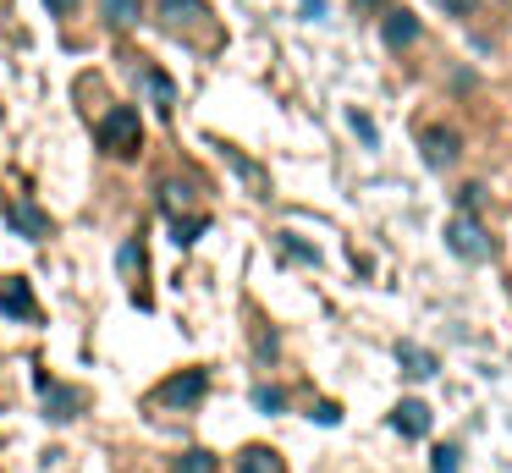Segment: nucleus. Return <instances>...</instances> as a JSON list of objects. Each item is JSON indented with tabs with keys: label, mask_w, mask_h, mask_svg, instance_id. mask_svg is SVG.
<instances>
[{
	"label": "nucleus",
	"mask_w": 512,
	"mask_h": 473,
	"mask_svg": "<svg viewBox=\"0 0 512 473\" xmlns=\"http://www.w3.org/2000/svg\"><path fill=\"white\" fill-rule=\"evenodd\" d=\"M138 143H144V127H138V110L133 105H116V110H105L100 116V149H111V154H138Z\"/></svg>",
	"instance_id": "nucleus-1"
},
{
	"label": "nucleus",
	"mask_w": 512,
	"mask_h": 473,
	"mask_svg": "<svg viewBox=\"0 0 512 473\" xmlns=\"http://www.w3.org/2000/svg\"><path fill=\"white\" fill-rule=\"evenodd\" d=\"M446 248H452L457 259H468V264H485V259H490L485 226H479L468 209H457V215H452V226H446Z\"/></svg>",
	"instance_id": "nucleus-2"
},
{
	"label": "nucleus",
	"mask_w": 512,
	"mask_h": 473,
	"mask_svg": "<svg viewBox=\"0 0 512 473\" xmlns=\"http://www.w3.org/2000/svg\"><path fill=\"white\" fill-rule=\"evenodd\" d=\"M39 396H45V413L56 418V424H72V418L83 413V391H72V385L50 380V374H39Z\"/></svg>",
	"instance_id": "nucleus-3"
},
{
	"label": "nucleus",
	"mask_w": 512,
	"mask_h": 473,
	"mask_svg": "<svg viewBox=\"0 0 512 473\" xmlns=\"http://www.w3.org/2000/svg\"><path fill=\"white\" fill-rule=\"evenodd\" d=\"M419 149H424V160H430L435 171H446V165L457 160V149H463V138H457L452 127H424L419 132Z\"/></svg>",
	"instance_id": "nucleus-4"
},
{
	"label": "nucleus",
	"mask_w": 512,
	"mask_h": 473,
	"mask_svg": "<svg viewBox=\"0 0 512 473\" xmlns=\"http://www.w3.org/2000/svg\"><path fill=\"white\" fill-rule=\"evenodd\" d=\"M204 391H210V380H204V369H188V374H177V380H166L155 396H160L166 407H193Z\"/></svg>",
	"instance_id": "nucleus-5"
},
{
	"label": "nucleus",
	"mask_w": 512,
	"mask_h": 473,
	"mask_svg": "<svg viewBox=\"0 0 512 473\" xmlns=\"http://www.w3.org/2000/svg\"><path fill=\"white\" fill-rule=\"evenodd\" d=\"M6 220H12V226L23 231L28 242L50 237V215H45V209H34V204H28V198H12V204H6Z\"/></svg>",
	"instance_id": "nucleus-6"
},
{
	"label": "nucleus",
	"mask_w": 512,
	"mask_h": 473,
	"mask_svg": "<svg viewBox=\"0 0 512 473\" xmlns=\"http://www.w3.org/2000/svg\"><path fill=\"white\" fill-rule=\"evenodd\" d=\"M0 314L6 319H34V292H28L23 275H6V286H0Z\"/></svg>",
	"instance_id": "nucleus-7"
},
{
	"label": "nucleus",
	"mask_w": 512,
	"mask_h": 473,
	"mask_svg": "<svg viewBox=\"0 0 512 473\" xmlns=\"http://www.w3.org/2000/svg\"><path fill=\"white\" fill-rule=\"evenodd\" d=\"M380 39H386L391 50H408V44L419 39V17H413V11H386V22H380Z\"/></svg>",
	"instance_id": "nucleus-8"
},
{
	"label": "nucleus",
	"mask_w": 512,
	"mask_h": 473,
	"mask_svg": "<svg viewBox=\"0 0 512 473\" xmlns=\"http://www.w3.org/2000/svg\"><path fill=\"white\" fill-rule=\"evenodd\" d=\"M391 424H397V435L419 440L424 429H430V407H424V402H413V396H408V402H397V413H391Z\"/></svg>",
	"instance_id": "nucleus-9"
},
{
	"label": "nucleus",
	"mask_w": 512,
	"mask_h": 473,
	"mask_svg": "<svg viewBox=\"0 0 512 473\" xmlns=\"http://www.w3.org/2000/svg\"><path fill=\"white\" fill-rule=\"evenodd\" d=\"M397 358H402V374H408V380H430V374H435V352H419V347L402 341Z\"/></svg>",
	"instance_id": "nucleus-10"
},
{
	"label": "nucleus",
	"mask_w": 512,
	"mask_h": 473,
	"mask_svg": "<svg viewBox=\"0 0 512 473\" xmlns=\"http://www.w3.org/2000/svg\"><path fill=\"white\" fill-rule=\"evenodd\" d=\"M160 17L177 28V22H199V17H210V11H204V0H160Z\"/></svg>",
	"instance_id": "nucleus-11"
},
{
	"label": "nucleus",
	"mask_w": 512,
	"mask_h": 473,
	"mask_svg": "<svg viewBox=\"0 0 512 473\" xmlns=\"http://www.w3.org/2000/svg\"><path fill=\"white\" fill-rule=\"evenodd\" d=\"M237 473H281V462H276V451H270V446H248L243 462H237Z\"/></svg>",
	"instance_id": "nucleus-12"
},
{
	"label": "nucleus",
	"mask_w": 512,
	"mask_h": 473,
	"mask_svg": "<svg viewBox=\"0 0 512 473\" xmlns=\"http://www.w3.org/2000/svg\"><path fill=\"white\" fill-rule=\"evenodd\" d=\"M160 209H166L171 220H182V209H188V187H182V182H166V187H160Z\"/></svg>",
	"instance_id": "nucleus-13"
},
{
	"label": "nucleus",
	"mask_w": 512,
	"mask_h": 473,
	"mask_svg": "<svg viewBox=\"0 0 512 473\" xmlns=\"http://www.w3.org/2000/svg\"><path fill=\"white\" fill-rule=\"evenodd\" d=\"M177 473H215V457L193 446V451H182V457H177Z\"/></svg>",
	"instance_id": "nucleus-14"
},
{
	"label": "nucleus",
	"mask_w": 512,
	"mask_h": 473,
	"mask_svg": "<svg viewBox=\"0 0 512 473\" xmlns=\"http://www.w3.org/2000/svg\"><path fill=\"white\" fill-rule=\"evenodd\" d=\"M254 407H259V413H281V407H287V396H281L276 385H259V391H254Z\"/></svg>",
	"instance_id": "nucleus-15"
},
{
	"label": "nucleus",
	"mask_w": 512,
	"mask_h": 473,
	"mask_svg": "<svg viewBox=\"0 0 512 473\" xmlns=\"http://www.w3.org/2000/svg\"><path fill=\"white\" fill-rule=\"evenodd\" d=\"M149 94H155L160 105H171V99H177V88H171V77H166V72H149Z\"/></svg>",
	"instance_id": "nucleus-16"
},
{
	"label": "nucleus",
	"mask_w": 512,
	"mask_h": 473,
	"mask_svg": "<svg viewBox=\"0 0 512 473\" xmlns=\"http://www.w3.org/2000/svg\"><path fill=\"white\" fill-rule=\"evenodd\" d=\"M281 248H287L292 259H303V264H314V259H320V253H314V248H303V242L292 237V231H287V237H281Z\"/></svg>",
	"instance_id": "nucleus-17"
},
{
	"label": "nucleus",
	"mask_w": 512,
	"mask_h": 473,
	"mask_svg": "<svg viewBox=\"0 0 512 473\" xmlns=\"http://www.w3.org/2000/svg\"><path fill=\"white\" fill-rule=\"evenodd\" d=\"M133 270H144V248L127 242V248H122V275H133Z\"/></svg>",
	"instance_id": "nucleus-18"
},
{
	"label": "nucleus",
	"mask_w": 512,
	"mask_h": 473,
	"mask_svg": "<svg viewBox=\"0 0 512 473\" xmlns=\"http://www.w3.org/2000/svg\"><path fill=\"white\" fill-rule=\"evenodd\" d=\"M435 473H457V446H435Z\"/></svg>",
	"instance_id": "nucleus-19"
},
{
	"label": "nucleus",
	"mask_w": 512,
	"mask_h": 473,
	"mask_svg": "<svg viewBox=\"0 0 512 473\" xmlns=\"http://www.w3.org/2000/svg\"><path fill=\"white\" fill-rule=\"evenodd\" d=\"M105 6H111V22H133V17H138L133 0H105Z\"/></svg>",
	"instance_id": "nucleus-20"
},
{
	"label": "nucleus",
	"mask_w": 512,
	"mask_h": 473,
	"mask_svg": "<svg viewBox=\"0 0 512 473\" xmlns=\"http://www.w3.org/2000/svg\"><path fill=\"white\" fill-rule=\"evenodd\" d=\"M457 209H468V215H474V209H479V187H457Z\"/></svg>",
	"instance_id": "nucleus-21"
},
{
	"label": "nucleus",
	"mask_w": 512,
	"mask_h": 473,
	"mask_svg": "<svg viewBox=\"0 0 512 473\" xmlns=\"http://www.w3.org/2000/svg\"><path fill=\"white\" fill-rule=\"evenodd\" d=\"M347 121H353V132H358V138H364V143H375V127H369V116H358V110H353V116H347Z\"/></svg>",
	"instance_id": "nucleus-22"
},
{
	"label": "nucleus",
	"mask_w": 512,
	"mask_h": 473,
	"mask_svg": "<svg viewBox=\"0 0 512 473\" xmlns=\"http://www.w3.org/2000/svg\"><path fill=\"white\" fill-rule=\"evenodd\" d=\"M314 418H320V424H336V418H342V407H336V402H320V407H314Z\"/></svg>",
	"instance_id": "nucleus-23"
},
{
	"label": "nucleus",
	"mask_w": 512,
	"mask_h": 473,
	"mask_svg": "<svg viewBox=\"0 0 512 473\" xmlns=\"http://www.w3.org/2000/svg\"><path fill=\"white\" fill-rule=\"evenodd\" d=\"M441 6H446V11H452V17H468V11H474V6H479V0H441Z\"/></svg>",
	"instance_id": "nucleus-24"
},
{
	"label": "nucleus",
	"mask_w": 512,
	"mask_h": 473,
	"mask_svg": "<svg viewBox=\"0 0 512 473\" xmlns=\"http://www.w3.org/2000/svg\"><path fill=\"white\" fill-rule=\"evenodd\" d=\"M353 6H358V11H386L391 0H353Z\"/></svg>",
	"instance_id": "nucleus-25"
},
{
	"label": "nucleus",
	"mask_w": 512,
	"mask_h": 473,
	"mask_svg": "<svg viewBox=\"0 0 512 473\" xmlns=\"http://www.w3.org/2000/svg\"><path fill=\"white\" fill-rule=\"evenodd\" d=\"M50 11H78V0H50Z\"/></svg>",
	"instance_id": "nucleus-26"
}]
</instances>
